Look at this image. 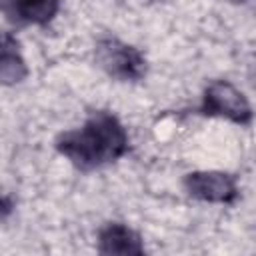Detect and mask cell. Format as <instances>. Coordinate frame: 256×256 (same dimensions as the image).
<instances>
[{"label":"cell","mask_w":256,"mask_h":256,"mask_svg":"<svg viewBox=\"0 0 256 256\" xmlns=\"http://www.w3.org/2000/svg\"><path fill=\"white\" fill-rule=\"evenodd\" d=\"M28 76V68L26 62L20 54V46L18 40L10 34L4 32L2 34V56H0V78L4 86H12L22 82Z\"/></svg>","instance_id":"7"},{"label":"cell","mask_w":256,"mask_h":256,"mask_svg":"<svg viewBox=\"0 0 256 256\" xmlns=\"http://www.w3.org/2000/svg\"><path fill=\"white\" fill-rule=\"evenodd\" d=\"M226 2H234V4H244V2H248V0H226Z\"/></svg>","instance_id":"9"},{"label":"cell","mask_w":256,"mask_h":256,"mask_svg":"<svg viewBox=\"0 0 256 256\" xmlns=\"http://www.w3.org/2000/svg\"><path fill=\"white\" fill-rule=\"evenodd\" d=\"M96 64L118 82H138L146 76L148 64L144 54L116 36H102L94 46Z\"/></svg>","instance_id":"2"},{"label":"cell","mask_w":256,"mask_h":256,"mask_svg":"<svg viewBox=\"0 0 256 256\" xmlns=\"http://www.w3.org/2000/svg\"><path fill=\"white\" fill-rule=\"evenodd\" d=\"M60 10V0H4V14L16 24H50Z\"/></svg>","instance_id":"6"},{"label":"cell","mask_w":256,"mask_h":256,"mask_svg":"<svg viewBox=\"0 0 256 256\" xmlns=\"http://www.w3.org/2000/svg\"><path fill=\"white\" fill-rule=\"evenodd\" d=\"M188 196L210 204H234L240 196L238 182L232 174L220 170L188 172L182 180Z\"/></svg>","instance_id":"4"},{"label":"cell","mask_w":256,"mask_h":256,"mask_svg":"<svg viewBox=\"0 0 256 256\" xmlns=\"http://www.w3.org/2000/svg\"><path fill=\"white\" fill-rule=\"evenodd\" d=\"M198 114L210 118H226L240 126H248L254 118L248 98L228 80H214L204 88Z\"/></svg>","instance_id":"3"},{"label":"cell","mask_w":256,"mask_h":256,"mask_svg":"<svg viewBox=\"0 0 256 256\" xmlns=\"http://www.w3.org/2000/svg\"><path fill=\"white\" fill-rule=\"evenodd\" d=\"M98 252L108 256H142L146 250L136 230L122 222H108L98 230Z\"/></svg>","instance_id":"5"},{"label":"cell","mask_w":256,"mask_h":256,"mask_svg":"<svg viewBox=\"0 0 256 256\" xmlns=\"http://www.w3.org/2000/svg\"><path fill=\"white\" fill-rule=\"evenodd\" d=\"M248 76H250V82H252V86L256 90V52H254V56H252V60L248 64Z\"/></svg>","instance_id":"8"},{"label":"cell","mask_w":256,"mask_h":256,"mask_svg":"<svg viewBox=\"0 0 256 256\" xmlns=\"http://www.w3.org/2000/svg\"><path fill=\"white\" fill-rule=\"evenodd\" d=\"M54 146L70 164L88 172L120 160L130 148V136L118 116L96 110L82 126L58 134Z\"/></svg>","instance_id":"1"}]
</instances>
